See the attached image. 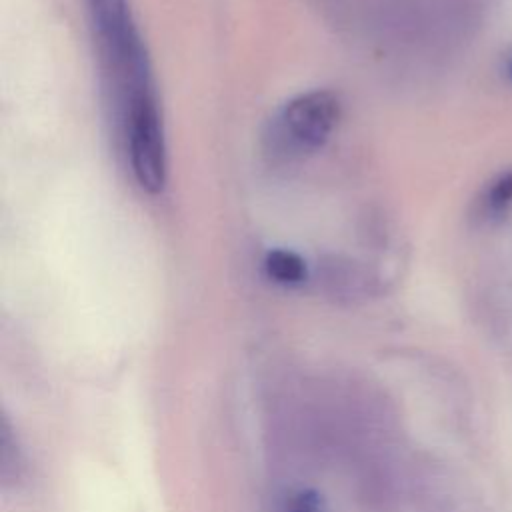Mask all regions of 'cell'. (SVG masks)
Returning a JSON list of instances; mask_svg holds the SVG:
<instances>
[{"instance_id": "8992f818", "label": "cell", "mask_w": 512, "mask_h": 512, "mask_svg": "<svg viewBox=\"0 0 512 512\" xmlns=\"http://www.w3.org/2000/svg\"><path fill=\"white\" fill-rule=\"evenodd\" d=\"M508 76H510V80H512V60H510V64H508Z\"/></svg>"}, {"instance_id": "277c9868", "label": "cell", "mask_w": 512, "mask_h": 512, "mask_svg": "<svg viewBox=\"0 0 512 512\" xmlns=\"http://www.w3.org/2000/svg\"><path fill=\"white\" fill-rule=\"evenodd\" d=\"M510 204H512V170L500 174L492 182V186L486 190V196H484V208H486V214L490 216H498L506 212Z\"/></svg>"}, {"instance_id": "3957f363", "label": "cell", "mask_w": 512, "mask_h": 512, "mask_svg": "<svg viewBox=\"0 0 512 512\" xmlns=\"http://www.w3.org/2000/svg\"><path fill=\"white\" fill-rule=\"evenodd\" d=\"M266 276L280 286H300L306 282L308 266L304 258L288 248H272L264 256Z\"/></svg>"}, {"instance_id": "5b68a950", "label": "cell", "mask_w": 512, "mask_h": 512, "mask_svg": "<svg viewBox=\"0 0 512 512\" xmlns=\"http://www.w3.org/2000/svg\"><path fill=\"white\" fill-rule=\"evenodd\" d=\"M284 512H330L326 498L312 488H300L286 500Z\"/></svg>"}, {"instance_id": "6da1fadb", "label": "cell", "mask_w": 512, "mask_h": 512, "mask_svg": "<svg viewBox=\"0 0 512 512\" xmlns=\"http://www.w3.org/2000/svg\"><path fill=\"white\" fill-rule=\"evenodd\" d=\"M106 64L114 80L122 122L160 112L152 68L144 40L126 0H82Z\"/></svg>"}, {"instance_id": "7a4b0ae2", "label": "cell", "mask_w": 512, "mask_h": 512, "mask_svg": "<svg viewBox=\"0 0 512 512\" xmlns=\"http://www.w3.org/2000/svg\"><path fill=\"white\" fill-rule=\"evenodd\" d=\"M340 116L338 98L328 90H310L290 98L268 120L266 154L278 162L298 160L320 150Z\"/></svg>"}]
</instances>
